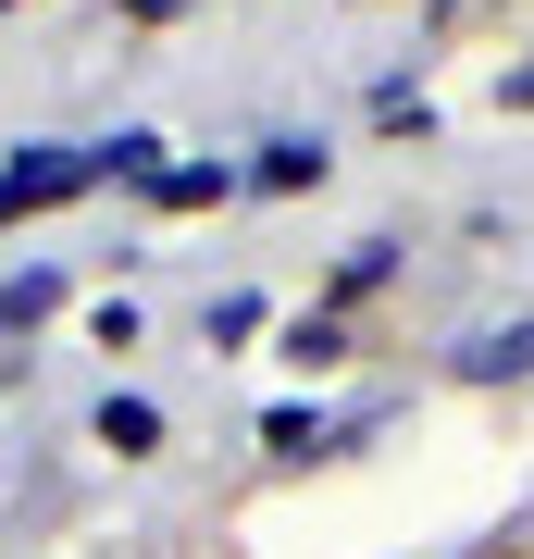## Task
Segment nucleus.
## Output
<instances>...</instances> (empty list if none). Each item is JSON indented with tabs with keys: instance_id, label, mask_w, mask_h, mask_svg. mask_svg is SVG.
Here are the masks:
<instances>
[{
	"instance_id": "obj_3",
	"label": "nucleus",
	"mask_w": 534,
	"mask_h": 559,
	"mask_svg": "<svg viewBox=\"0 0 534 559\" xmlns=\"http://www.w3.org/2000/svg\"><path fill=\"white\" fill-rule=\"evenodd\" d=\"M99 448H112V460H150L162 448V411L150 399H99Z\"/></svg>"
},
{
	"instance_id": "obj_9",
	"label": "nucleus",
	"mask_w": 534,
	"mask_h": 559,
	"mask_svg": "<svg viewBox=\"0 0 534 559\" xmlns=\"http://www.w3.org/2000/svg\"><path fill=\"white\" fill-rule=\"evenodd\" d=\"M50 299H62V274H13L0 286V323H50Z\"/></svg>"
},
{
	"instance_id": "obj_4",
	"label": "nucleus",
	"mask_w": 534,
	"mask_h": 559,
	"mask_svg": "<svg viewBox=\"0 0 534 559\" xmlns=\"http://www.w3.org/2000/svg\"><path fill=\"white\" fill-rule=\"evenodd\" d=\"M224 187H237L224 162H162V187H150V200H162V212H212Z\"/></svg>"
},
{
	"instance_id": "obj_2",
	"label": "nucleus",
	"mask_w": 534,
	"mask_h": 559,
	"mask_svg": "<svg viewBox=\"0 0 534 559\" xmlns=\"http://www.w3.org/2000/svg\"><path fill=\"white\" fill-rule=\"evenodd\" d=\"M460 373H473V385H522V373H534V311H522V323H485V336H460Z\"/></svg>"
},
{
	"instance_id": "obj_10",
	"label": "nucleus",
	"mask_w": 534,
	"mask_h": 559,
	"mask_svg": "<svg viewBox=\"0 0 534 559\" xmlns=\"http://www.w3.org/2000/svg\"><path fill=\"white\" fill-rule=\"evenodd\" d=\"M497 100H510V112H534V62H510V75H497Z\"/></svg>"
},
{
	"instance_id": "obj_7",
	"label": "nucleus",
	"mask_w": 534,
	"mask_h": 559,
	"mask_svg": "<svg viewBox=\"0 0 534 559\" xmlns=\"http://www.w3.org/2000/svg\"><path fill=\"white\" fill-rule=\"evenodd\" d=\"M249 175H261V187H323V138H274Z\"/></svg>"
},
{
	"instance_id": "obj_5",
	"label": "nucleus",
	"mask_w": 534,
	"mask_h": 559,
	"mask_svg": "<svg viewBox=\"0 0 534 559\" xmlns=\"http://www.w3.org/2000/svg\"><path fill=\"white\" fill-rule=\"evenodd\" d=\"M286 360H298V373H336V360H348V323L336 311H298L286 323Z\"/></svg>"
},
{
	"instance_id": "obj_6",
	"label": "nucleus",
	"mask_w": 534,
	"mask_h": 559,
	"mask_svg": "<svg viewBox=\"0 0 534 559\" xmlns=\"http://www.w3.org/2000/svg\"><path fill=\"white\" fill-rule=\"evenodd\" d=\"M261 448H274V460H323V448H336V423H323V411H274V423H261Z\"/></svg>"
},
{
	"instance_id": "obj_8",
	"label": "nucleus",
	"mask_w": 534,
	"mask_h": 559,
	"mask_svg": "<svg viewBox=\"0 0 534 559\" xmlns=\"http://www.w3.org/2000/svg\"><path fill=\"white\" fill-rule=\"evenodd\" d=\"M385 274H397V237H360V249L336 261V299H373Z\"/></svg>"
},
{
	"instance_id": "obj_1",
	"label": "nucleus",
	"mask_w": 534,
	"mask_h": 559,
	"mask_svg": "<svg viewBox=\"0 0 534 559\" xmlns=\"http://www.w3.org/2000/svg\"><path fill=\"white\" fill-rule=\"evenodd\" d=\"M87 187H99V150H13L0 162V224L62 212V200H87Z\"/></svg>"
}]
</instances>
